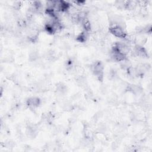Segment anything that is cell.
I'll use <instances>...</instances> for the list:
<instances>
[{
	"label": "cell",
	"instance_id": "277c9868",
	"mask_svg": "<svg viewBox=\"0 0 152 152\" xmlns=\"http://www.w3.org/2000/svg\"><path fill=\"white\" fill-rule=\"evenodd\" d=\"M134 52L137 56L141 58H145L147 56V53L145 49L141 46L136 45L134 48Z\"/></svg>",
	"mask_w": 152,
	"mask_h": 152
},
{
	"label": "cell",
	"instance_id": "3957f363",
	"mask_svg": "<svg viewBox=\"0 0 152 152\" xmlns=\"http://www.w3.org/2000/svg\"><path fill=\"white\" fill-rule=\"evenodd\" d=\"M40 99L37 97H31L27 100V105L30 108H36L40 104Z\"/></svg>",
	"mask_w": 152,
	"mask_h": 152
},
{
	"label": "cell",
	"instance_id": "8992f818",
	"mask_svg": "<svg viewBox=\"0 0 152 152\" xmlns=\"http://www.w3.org/2000/svg\"><path fill=\"white\" fill-rule=\"evenodd\" d=\"M88 37V32L84 30L77 36L76 40L77 42L80 43H84L85 42L87 41Z\"/></svg>",
	"mask_w": 152,
	"mask_h": 152
},
{
	"label": "cell",
	"instance_id": "ba28073f",
	"mask_svg": "<svg viewBox=\"0 0 152 152\" xmlns=\"http://www.w3.org/2000/svg\"><path fill=\"white\" fill-rule=\"evenodd\" d=\"M56 90L58 93L61 94H64V93L66 92V87L65 85H64V84L59 83V84H58V86H56Z\"/></svg>",
	"mask_w": 152,
	"mask_h": 152
},
{
	"label": "cell",
	"instance_id": "52a82bcc",
	"mask_svg": "<svg viewBox=\"0 0 152 152\" xmlns=\"http://www.w3.org/2000/svg\"><path fill=\"white\" fill-rule=\"evenodd\" d=\"M82 24H83V27L84 29V31L88 32L91 30V23L89 21V20H88L87 18L82 22Z\"/></svg>",
	"mask_w": 152,
	"mask_h": 152
},
{
	"label": "cell",
	"instance_id": "7a4b0ae2",
	"mask_svg": "<svg viewBox=\"0 0 152 152\" xmlns=\"http://www.w3.org/2000/svg\"><path fill=\"white\" fill-rule=\"evenodd\" d=\"M109 31L118 38L126 39L127 37L126 32L123 26L119 24H112L109 28Z\"/></svg>",
	"mask_w": 152,
	"mask_h": 152
},
{
	"label": "cell",
	"instance_id": "5b68a950",
	"mask_svg": "<svg viewBox=\"0 0 152 152\" xmlns=\"http://www.w3.org/2000/svg\"><path fill=\"white\" fill-rule=\"evenodd\" d=\"M112 58L116 62H123L126 60V56L119 52L112 50Z\"/></svg>",
	"mask_w": 152,
	"mask_h": 152
},
{
	"label": "cell",
	"instance_id": "6da1fadb",
	"mask_svg": "<svg viewBox=\"0 0 152 152\" xmlns=\"http://www.w3.org/2000/svg\"><path fill=\"white\" fill-rule=\"evenodd\" d=\"M91 70L93 75L100 81H102L104 76V66L101 61H96L91 66Z\"/></svg>",
	"mask_w": 152,
	"mask_h": 152
}]
</instances>
